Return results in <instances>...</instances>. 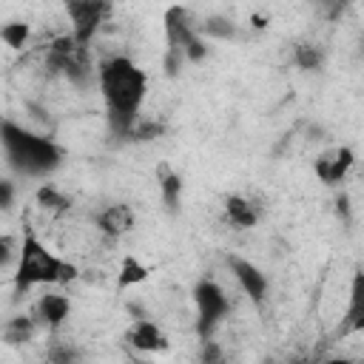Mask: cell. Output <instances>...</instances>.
<instances>
[{
	"mask_svg": "<svg viewBox=\"0 0 364 364\" xmlns=\"http://www.w3.org/2000/svg\"><path fill=\"white\" fill-rule=\"evenodd\" d=\"M100 94L105 100L108 122L119 136H131L134 125L142 119V102L148 97V74L125 54L105 57L97 65Z\"/></svg>",
	"mask_w": 364,
	"mask_h": 364,
	"instance_id": "6da1fadb",
	"label": "cell"
},
{
	"mask_svg": "<svg viewBox=\"0 0 364 364\" xmlns=\"http://www.w3.org/2000/svg\"><path fill=\"white\" fill-rule=\"evenodd\" d=\"M80 276L77 264L60 259L57 253H51L31 228H26L23 239H20V256H17V267H14V287L20 293L40 287V284H63V282H74Z\"/></svg>",
	"mask_w": 364,
	"mask_h": 364,
	"instance_id": "7a4b0ae2",
	"label": "cell"
},
{
	"mask_svg": "<svg viewBox=\"0 0 364 364\" xmlns=\"http://www.w3.org/2000/svg\"><path fill=\"white\" fill-rule=\"evenodd\" d=\"M3 145L11 165L26 176H46L63 162V148L48 136H37L11 119H3Z\"/></svg>",
	"mask_w": 364,
	"mask_h": 364,
	"instance_id": "3957f363",
	"label": "cell"
},
{
	"mask_svg": "<svg viewBox=\"0 0 364 364\" xmlns=\"http://www.w3.org/2000/svg\"><path fill=\"white\" fill-rule=\"evenodd\" d=\"M193 301H196V310H199L196 333H199L202 338H210L213 327L228 316L230 301H228L225 290L219 287V282H213V279H199V282H196V287H193Z\"/></svg>",
	"mask_w": 364,
	"mask_h": 364,
	"instance_id": "277c9868",
	"label": "cell"
},
{
	"mask_svg": "<svg viewBox=\"0 0 364 364\" xmlns=\"http://www.w3.org/2000/svg\"><path fill=\"white\" fill-rule=\"evenodd\" d=\"M65 11L71 17V34H74V40L88 48L91 37L108 20L111 3H102V0H68L65 3Z\"/></svg>",
	"mask_w": 364,
	"mask_h": 364,
	"instance_id": "5b68a950",
	"label": "cell"
},
{
	"mask_svg": "<svg viewBox=\"0 0 364 364\" xmlns=\"http://www.w3.org/2000/svg\"><path fill=\"white\" fill-rule=\"evenodd\" d=\"M199 37V28L191 20V11L182 6H171L165 11V40L171 51H179L185 57V48Z\"/></svg>",
	"mask_w": 364,
	"mask_h": 364,
	"instance_id": "8992f818",
	"label": "cell"
},
{
	"mask_svg": "<svg viewBox=\"0 0 364 364\" xmlns=\"http://www.w3.org/2000/svg\"><path fill=\"white\" fill-rule=\"evenodd\" d=\"M353 162H355V151H353L350 145H338V148L321 154V156L313 162V171H316V176H318L324 185H338V182H344V176L350 173Z\"/></svg>",
	"mask_w": 364,
	"mask_h": 364,
	"instance_id": "52a82bcc",
	"label": "cell"
},
{
	"mask_svg": "<svg viewBox=\"0 0 364 364\" xmlns=\"http://www.w3.org/2000/svg\"><path fill=\"white\" fill-rule=\"evenodd\" d=\"M228 267L239 282V287L245 290V296H250L253 304H262L267 296V276L250 259H242V256H228Z\"/></svg>",
	"mask_w": 364,
	"mask_h": 364,
	"instance_id": "ba28073f",
	"label": "cell"
},
{
	"mask_svg": "<svg viewBox=\"0 0 364 364\" xmlns=\"http://www.w3.org/2000/svg\"><path fill=\"white\" fill-rule=\"evenodd\" d=\"M94 225H97L108 239H119V236H125V233L134 228V208L125 205V202L105 205L102 210H97Z\"/></svg>",
	"mask_w": 364,
	"mask_h": 364,
	"instance_id": "9c48e42d",
	"label": "cell"
},
{
	"mask_svg": "<svg viewBox=\"0 0 364 364\" xmlns=\"http://www.w3.org/2000/svg\"><path fill=\"white\" fill-rule=\"evenodd\" d=\"M341 333H364V270L358 267L350 279V293H347V310L341 318Z\"/></svg>",
	"mask_w": 364,
	"mask_h": 364,
	"instance_id": "30bf717a",
	"label": "cell"
},
{
	"mask_svg": "<svg viewBox=\"0 0 364 364\" xmlns=\"http://www.w3.org/2000/svg\"><path fill=\"white\" fill-rule=\"evenodd\" d=\"M128 344L139 353H165L168 350V336L148 318L134 321V327L128 330Z\"/></svg>",
	"mask_w": 364,
	"mask_h": 364,
	"instance_id": "8fae6325",
	"label": "cell"
},
{
	"mask_svg": "<svg viewBox=\"0 0 364 364\" xmlns=\"http://www.w3.org/2000/svg\"><path fill=\"white\" fill-rule=\"evenodd\" d=\"M68 313H71V301H68V296H63V293H43V296L37 299V318H40L48 330H57V327L68 318Z\"/></svg>",
	"mask_w": 364,
	"mask_h": 364,
	"instance_id": "7c38bea8",
	"label": "cell"
},
{
	"mask_svg": "<svg viewBox=\"0 0 364 364\" xmlns=\"http://www.w3.org/2000/svg\"><path fill=\"white\" fill-rule=\"evenodd\" d=\"M225 216L233 228H253L259 222V208L247 196L230 193V196H225Z\"/></svg>",
	"mask_w": 364,
	"mask_h": 364,
	"instance_id": "4fadbf2b",
	"label": "cell"
},
{
	"mask_svg": "<svg viewBox=\"0 0 364 364\" xmlns=\"http://www.w3.org/2000/svg\"><path fill=\"white\" fill-rule=\"evenodd\" d=\"M156 182H159V196H162L165 208H168V210H176V208H179V199H182V188H185L182 176H179L168 162H159V168H156Z\"/></svg>",
	"mask_w": 364,
	"mask_h": 364,
	"instance_id": "5bb4252c",
	"label": "cell"
},
{
	"mask_svg": "<svg viewBox=\"0 0 364 364\" xmlns=\"http://www.w3.org/2000/svg\"><path fill=\"white\" fill-rule=\"evenodd\" d=\"M148 276H151V267H148L145 262H139L136 256L125 253L122 262H119V270H117V287H119V290L136 287V284H142Z\"/></svg>",
	"mask_w": 364,
	"mask_h": 364,
	"instance_id": "9a60e30c",
	"label": "cell"
},
{
	"mask_svg": "<svg viewBox=\"0 0 364 364\" xmlns=\"http://www.w3.org/2000/svg\"><path fill=\"white\" fill-rule=\"evenodd\" d=\"M293 63L301 68V71H318L324 65V48L318 43H310V40H301L293 46Z\"/></svg>",
	"mask_w": 364,
	"mask_h": 364,
	"instance_id": "2e32d148",
	"label": "cell"
},
{
	"mask_svg": "<svg viewBox=\"0 0 364 364\" xmlns=\"http://www.w3.org/2000/svg\"><path fill=\"white\" fill-rule=\"evenodd\" d=\"M34 199H37V205L43 210H51V213H65L71 208V199L60 188H54V185H40L37 193H34Z\"/></svg>",
	"mask_w": 364,
	"mask_h": 364,
	"instance_id": "e0dca14e",
	"label": "cell"
},
{
	"mask_svg": "<svg viewBox=\"0 0 364 364\" xmlns=\"http://www.w3.org/2000/svg\"><path fill=\"white\" fill-rule=\"evenodd\" d=\"M31 336H34V318H28V316H14L3 327L6 344H26V341H31Z\"/></svg>",
	"mask_w": 364,
	"mask_h": 364,
	"instance_id": "ac0fdd59",
	"label": "cell"
},
{
	"mask_svg": "<svg viewBox=\"0 0 364 364\" xmlns=\"http://www.w3.org/2000/svg\"><path fill=\"white\" fill-rule=\"evenodd\" d=\"M63 74H65L71 82H77V85H85V82H88V77H91V60H88V48H85V46H80L77 54L65 63Z\"/></svg>",
	"mask_w": 364,
	"mask_h": 364,
	"instance_id": "d6986e66",
	"label": "cell"
},
{
	"mask_svg": "<svg viewBox=\"0 0 364 364\" xmlns=\"http://www.w3.org/2000/svg\"><path fill=\"white\" fill-rule=\"evenodd\" d=\"M46 358H48V364H80L82 353L71 341H51L46 350Z\"/></svg>",
	"mask_w": 364,
	"mask_h": 364,
	"instance_id": "ffe728a7",
	"label": "cell"
},
{
	"mask_svg": "<svg viewBox=\"0 0 364 364\" xmlns=\"http://www.w3.org/2000/svg\"><path fill=\"white\" fill-rule=\"evenodd\" d=\"M28 37H31V26H28V23H20V20L6 23V26L0 28V40H3L9 48H23V46L28 43Z\"/></svg>",
	"mask_w": 364,
	"mask_h": 364,
	"instance_id": "44dd1931",
	"label": "cell"
},
{
	"mask_svg": "<svg viewBox=\"0 0 364 364\" xmlns=\"http://www.w3.org/2000/svg\"><path fill=\"white\" fill-rule=\"evenodd\" d=\"M199 34H208V37H219V40H230L236 37V26L225 17H208L202 26H199Z\"/></svg>",
	"mask_w": 364,
	"mask_h": 364,
	"instance_id": "7402d4cb",
	"label": "cell"
},
{
	"mask_svg": "<svg viewBox=\"0 0 364 364\" xmlns=\"http://www.w3.org/2000/svg\"><path fill=\"white\" fill-rule=\"evenodd\" d=\"M165 134V125L162 122H154V119H139L136 125H134V131H131V136L128 139H136V142H151V139H156V136H162Z\"/></svg>",
	"mask_w": 364,
	"mask_h": 364,
	"instance_id": "603a6c76",
	"label": "cell"
},
{
	"mask_svg": "<svg viewBox=\"0 0 364 364\" xmlns=\"http://www.w3.org/2000/svg\"><path fill=\"white\" fill-rule=\"evenodd\" d=\"M199 361H202V364H225V350H222L213 338H202Z\"/></svg>",
	"mask_w": 364,
	"mask_h": 364,
	"instance_id": "cb8c5ba5",
	"label": "cell"
},
{
	"mask_svg": "<svg viewBox=\"0 0 364 364\" xmlns=\"http://www.w3.org/2000/svg\"><path fill=\"white\" fill-rule=\"evenodd\" d=\"M182 63H185V57H182L179 51H171V48H168V54H165V74H168V77H176L179 68H182Z\"/></svg>",
	"mask_w": 364,
	"mask_h": 364,
	"instance_id": "d4e9b609",
	"label": "cell"
},
{
	"mask_svg": "<svg viewBox=\"0 0 364 364\" xmlns=\"http://www.w3.org/2000/svg\"><path fill=\"white\" fill-rule=\"evenodd\" d=\"M11 245H14V239L6 233V236L0 239V264H3V267L11 262V253H14V250H11Z\"/></svg>",
	"mask_w": 364,
	"mask_h": 364,
	"instance_id": "484cf974",
	"label": "cell"
},
{
	"mask_svg": "<svg viewBox=\"0 0 364 364\" xmlns=\"http://www.w3.org/2000/svg\"><path fill=\"white\" fill-rule=\"evenodd\" d=\"M11 193H14L11 182L3 179V182H0V205H3V208H11Z\"/></svg>",
	"mask_w": 364,
	"mask_h": 364,
	"instance_id": "4316f807",
	"label": "cell"
},
{
	"mask_svg": "<svg viewBox=\"0 0 364 364\" xmlns=\"http://www.w3.org/2000/svg\"><path fill=\"white\" fill-rule=\"evenodd\" d=\"M318 364H353V361L344 358V355H333V358H324V361H318Z\"/></svg>",
	"mask_w": 364,
	"mask_h": 364,
	"instance_id": "83f0119b",
	"label": "cell"
},
{
	"mask_svg": "<svg viewBox=\"0 0 364 364\" xmlns=\"http://www.w3.org/2000/svg\"><path fill=\"white\" fill-rule=\"evenodd\" d=\"M250 23H253V28H264L267 26V20L262 14H250Z\"/></svg>",
	"mask_w": 364,
	"mask_h": 364,
	"instance_id": "f1b7e54d",
	"label": "cell"
},
{
	"mask_svg": "<svg viewBox=\"0 0 364 364\" xmlns=\"http://www.w3.org/2000/svg\"><path fill=\"white\" fill-rule=\"evenodd\" d=\"M262 364H279V361H262Z\"/></svg>",
	"mask_w": 364,
	"mask_h": 364,
	"instance_id": "f546056e",
	"label": "cell"
},
{
	"mask_svg": "<svg viewBox=\"0 0 364 364\" xmlns=\"http://www.w3.org/2000/svg\"><path fill=\"white\" fill-rule=\"evenodd\" d=\"M139 364H154V361H139Z\"/></svg>",
	"mask_w": 364,
	"mask_h": 364,
	"instance_id": "4dcf8cb0",
	"label": "cell"
}]
</instances>
